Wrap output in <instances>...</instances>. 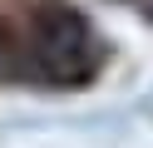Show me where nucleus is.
<instances>
[{
    "instance_id": "nucleus-1",
    "label": "nucleus",
    "mask_w": 153,
    "mask_h": 148,
    "mask_svg": "<svg viewBox=\"0 0 153 148\" xmlns=\"http://www.w3.org/2000/svg\"><path fill=\"white\" fill-rule=\"evenodd\" d=\"M30 64L54 84H74L99 64V39L74 10H45L30 30Z\"/></svg>"
}]
</instances>
